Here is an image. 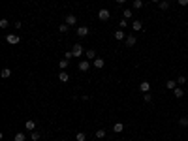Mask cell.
<instances>
[{
  "mask_svg": "<svg viewBox=\"0 0 188 141\" xmlns=\"http://www.w3.org/2000/svg\"><path fill=\"white\" fill-rule=\"evenodd\" d=\"M98 19H100V21H109V19H111V12L105 9V8H102L98 12Z\"/></svg>",
  "mask_w": 188,
  "mask_h": 141,
  "instance_id": "obj_1",
  "label": "cell"
},
{
  "mask_svg": "<svg viewBox=\"0 0 188 141\" xmlns=\"http://www.w3.org/2000/svg\"><path fill=\"white\" fill-rule=\"evenodd\" d=\"M72 55H73V57H81V55H85L83 45H81V43H73V47H72Z\"/></svg>",
  "mask_w": 188,
  "mask_h": 141,
  "instance_id": "obj_2",
  "label": "cell"
},
{
  "mask_svg": "<svg viewBox=\"0 0 188 141\" xmlns=\"http://www.w3.org/2000/svg\"><path fill=\"white\" fill-rule=\"evenodd\" d=\"M6 42H8L9 45H17L19 42H21V38H19L17 34H8V36H6Z\"/></svg>",
  "mask_w": 188,
  "mask_h": 141,
  "instance_id": "obj_3",
  "label": "cell"
},
{
  "mask_svg": "<svg viewBox=\"0 0 188 141\" xmlns=\"http://www.w3.org/2000/svg\"><path fill=\"white\" fill-rule=\"evenodd\" d=\"M89 32H90V28H89V27H77V36H79V38L89 36Z\"/></svg>",
  "mask_w": 188,
  "mask_h": 141,
  "instance_id": "obj_4",
  "label": "cell"
},
{
  "mask_svg": "<svg viewBox=\"0 0 188 141\" xmlns=\"http://www.w3.org/2000/svg\"><path fill=\"white\" fill-rule=\"evenodd\" d=\"M139 90H141L143 94H145V92H151V83H149V81H141V83H139Z\"/></svg>",
  "mask_w": 188,
  "mask_h": 141,
  "instance_id": "obj_5",
  "label": "cell"
},
{
  "mask_svg": "<svg viewBox=\"0 0 188 141\" xmlns=\"http://www.w3.org/2000/svg\"><path fill=\"white\" fill-rule=\"evenodd\" d=\"M79 70H81V72H89V70H90V62H89V60H79Z\"/></svg>",
  "mask_w": 188,
  "mask_h": 141,
  "instance_id": "obj_6",
  "label": "cell"
},
{
  "mask_svg": "<svg viewBox=\"0 0 188 141\" xmlns=\"http://www.w3.org/2000/svg\"><path fill=\"white\" fill-rule=\"evenodd\" d=\"M126 47H134V45L135 43H138V40H135V36H132V34H130V36H126Z\"/></svg>",
  "mask_w": 188,
  "mask_h": 141,
  "instance_id": "obj_7",
  "label": "cell"
},
{
  "mask_svg": "<svg viewBox=\"0 0 188 141\" xmlns=\"http://www.w3.org/2000/svg\"><path fill=\"white\" fill-rule=\"evenodd\" d=\"M77 23V17H75L73 13H70V15H66V24H70V27H73V24Z\"/></svg>",
  "mask_w": 188,
  "mask_h": 141,
  "instance_id": "obj_8",
  "label": "cell"
},
{
  "mask_svg": "<svg viewBox=\"0 0 188 141\" xmlns=\"http://www.w3.org/2000/svg\"><path fill=\"white\" fill-rule=\"evenodd\" d=\"M24 128L28 130V132H34V128H36V120H32V119H28L27 122H24Z\"/></svg>",
  "mask_w": 188,
  "mask_h": 141,
  "instance_id": "obj_9",
  "label": "cell"
},
{
  "mask_svg": "<svg viewBox=\"0 0 188 141\" xmlns=\"http://www.w3.org/2000/svg\"><path fill=\"white\" fill-rule=\"evenodd\" d=\"M132 30H135V32L143 30V23H141V21H138V19H135V21H132Z\"/></svg>",
  "mask_w": 188,
  "mask_h": 141,
  "instance_id": "obj_10",
  "label": "cell"
},
{
  "mask_svg": "<svg viewBox=\"0 0 188 141\" xmlns=\"http://www.w3.org/2000/svg\"><path fill=\"white\" fill-rule=\"evenodd\" d=\"M113 36H115V40H119V42H120V40H126V34H124V30H122V28L115 30V34H113Z\"/></svg>",
  "mask_w": 188,
  "mask_h": 141,
  "instance_id": "obj_11",
  "label": "cell"
},
{
  "mask_svg": "<svg viewBox=\"0 0 188 141\" xmlns=\"http://www.w3.org/2000/svg\"><path fill=\"white\" fill-rule=\"evenodd\" d=\"M104 66H105V60L102 58V57H96V58H94V68L100 70V68H104Z\"/></svg>",
  "mask_w": 188,
  "mask_h": 141,
  "instance_id": "obj_12",
  "label": "cell"
},
{
  "mask_svg": "<svg viewBox=\"0 0 188 141\" xmlns=\"http://www.w3.org/2000/svg\"><path fill=\"white\" fill-rule=\"evenodd\" d=\"M113 132H115V134L124 132V124H122V122H115V124H113Z\"/></svg>",
  "mask_w": 188,
  "mask_h": 141,
  "instance_id": "obj_13",
  "label": "cell"
},
{
  "mask_svg": "<svg viewBox=\"0 0 188 141\" xmlns=\"http://www.w3.org/2000/svg\"><path fill=\"white\" fill-rule=\"evenodd\" d=\"M166 88L173 92V90L177 88V81H173V79H169V81H166Z\"/></svg>",
  "mask_w": 188,
  "mask_h": 141,
  "instance_id": "obj_14",
  "label": "cell"
},
{
  "mask_svg": "<svg viewBox=\"0 0 188 141\" xmlns=\"http://www.w3.org/2000/svg\"><path fill=\"white\" fill-rule=\"evenodd\" d=\"M58 79H60L62 83H68V81H70V73H68V72H60V73H58Z\"/></svg>",
  "mask_w": 188,
  "mask_h": 141,
  "instance_id": "obj_15",
  "label": "cell"
},
{
  "mask_svg": "<svg viewBox=\"0 0 188 141\" xmlns=\"http://www.w3.org/2000/svg\"><path fill=\"white\" fill-rule=\"evenodd\" d=\"M85 57H87V60H94L96 58V51H94V49H87Z\"/></svg>",
  "mask_w": 188,
  "mask_h": 141,
  "instance_id": "obj_16",
  "label": "cell"
},
{
  "mask_svg": "<svg viewBox=\"0 0 188 141\" xmlns=\"http://www.w3.org/2000/svg\"><path fill=\"white\" fill-rule=\"evenodd\" d=\"M173 96H175V98H182V96H184V90H182V87H177V88L173 90Z\"/></svg>",
  "mask_w": 188,
  "mask_h": 141,
  "instance_id": "obj_17",
  "label": "cell"
},
{
  "mask_svg": "<svg viewBox=\"0 0 188 141\" xmlns=\"http://www.w3.org/2000/svg\"><path fill=\"white\" fill-rule=\"evenodd\" d=\"M158 8L162 9V12H167V9H169V2H167V0H162V2L158 4Z\"/></svg>",
  "mask_w": 188,
  "mask_h": 141,
  "instance_id": "obj_18",
  "label": "cell"
},
{
  "mask_svg": "<svg viewBox=\"0 0 188 141\" xmlns=\"http://www.w3.org/2000/svg\"><path fill=\"white\" fill-rule=\"evenodd\" d=\"M75 141H87V134H85V132H77V134H75Z\"/></svg>",
  "mask_w": 188,
  "mask_h": 141,
  "instance_id": "obj_19",
  "label": "cell"
},
{
  "mask_svg": "<svg viewBox=\"0 0 188 141\" xmlns=\"http://www.w3.org/2000/svg\"><path fill=\"white\" fill-rule=\"evenodd\" d=\"M105 134H107V132H105L104 128H100V130H96V134H94V135H96L98 139H104V137H105Z\"/></svg>",
  "mask_w": 188,
  "mask_h": 141,
  "instance_id": "obj_20",
  "label": "cell"
},
{
  "mask_svg": "<svg viewBox=\"0 0 188 141\" xmlns=\"http://www.w3.org/2000/svg\"><path fill=\"white\" fill-rule=\"evenodd\" d=\"M132 8H134V9H141V8H143V0H134Z\"/></svg>",
  "mask_w": 188,
  "mask_h": 141,
  "instance_id": "obj_21",
  "label": "cell"
},
{
  "mask_svg": "<svg viewBox=\"0 0 188 141\" xmlns=\"http://www.w3.org/2000/svg\"><path fill=\"white\" fill-rule=\"evenodd\" d=\"M68 62H70L68 58H62V60L58 62V68H60V70H66V68H68Z\"/></svg>",
  "mask_w": 188,
  "mask_h": 141,
  "instance_id": "obj_22",
  "label": "cell"
},
{
  "mask_svg": "<svg viewBox=\"0 0 188 141\" xmlns=\"http://www.w3.org/2000/svg\"><path fill=\"white\" fill-rule=\"evenodd\" d=\"M0 75H2V77H4V79H8V77H9V75H12V70H9V68H4V70H2V72H0Z\"/></svg>",
  "mask_w": 188,
  "mask_h": 141,
  "instance_id": "obj_23",
  "label": "cell"
},
{
  "mask_svg": "<svg viewBox=\"0 0 188 141\" xmlns=\"http://www.w3.org/2000/svg\"><path fill=\"white\" fill-rule=\"evenodd\" d=\"M15 141H27V135H24L23 132H17L15 134Z\"/></svg>",
  "mask_w": 188,
  "mask_h": 141,
  "instance_id": "obj_24",
  "label": "cell"
},
{
  "mask_svg": "<svg viewBox=\"0 0 188 141\" xmlns=\"http://www.w3.org/2000/svg\"><path fill=\"white\" fill-rule=\"evenodd\" d=\"M132 13H134V12H132L130 8H128V9H122V17H124V19H132Z\"/></svg>",
  "mask_w": 188,
  "mask_h": 141,
  "instance_id": "obj_25",
  "label": "cell"
},
{
  "mask_svg": "<svg viewBox=\"0 0 188 141\" xmlns=\"http://www.w3.org/2000/svg\"><path fill=\"white\" fill-rule=\"evenodd\" d=\"M143 102H145V104H151V102H152L151 92H145V94H143Z\"/></svg>",
  "mask_w": 188,
  "mask_h": 141,
  "instance_id": "obj_26",
  "label": "cell"
},
{
  "mask_svg": "<svg viewBox=\"0 0 188 141\" xmlns=\"http://www.w3.org/2000/svg\"><path fill=\"white\" fill-rule=\"evenodd\" d=\"M58 30H60V32H68V30H70V24H66V23H62V24H60V27H58Z\"/></svg>",
  "mask_w": 188,
  "mask_h": 141,
  "instance_id": "obj_27",
  "label": "cell"
},
{
  "mask_svg": "<svg viewBox=\"0 0 188 141\" xmlns=\"http://www.w3.org/2000/svg\"><path fill=\"white\" fill-rule=\"evenodd\" d=\"M8 27H9L8 19H0V28H8Z\"/></svg>",
  "mask_w": 188,
  "mask_h": 141,
  "instance_id": "obj_28",
  "label": "cell"
},
{
  "mask_svg": "<svg viewBox=\"0 0 188 141\" xmlns=\"http://www.w3.org/2000/svg\"><path fill=\"white\" fill-rule=\"evenodd\" d=\"M126 27H128V19H120V23H119V28H126Z\"/></svg>",
  "mask_w": 188,
  "mask_h": 141,
  "instance_id": "obj_29",
  "label": "cell"
},
{
  "mask_svg": "<svg viewBox=\"0 0 188 141\" xmlns=\"http://www.w3.org/2000/svg\"><path fill=\"white\" fill-rule=\"evenodd\" d=\"M179 124H181V126H188V117H181L179 119Z\"/></svg>",
  "mask_w": 188,
  "mask_h": 141,
  "instance_id": "obj_30",
  "label": "cell"
},
{
  "mask_svg": "<svg viewBox=\"0 0 188 141\" xmlns=\"http://www.w3.org/2000/svg\"><path fill=\"white\" fill-rule=\"evenodd\" d=\"M186 83V77L184 75H179V77H177V85H184Z\"/></svg>",
  "mask_w": 188,
  "mask_h": 141,
  "instance_id": "obj_31",
  "label": "cell"
},
{
  "mask_svg": "<svg viewBox=\"0 0 188 141\" xmlns=\"http://www.w3.org/2000/svg\"><path fill=\"white\" fill-rule=\"evenodd\" d=\"M30 137H32L34 141H38L40 137H42V134H40V132H32V135H30Z\"/></svg>",
  "mask_w": 188,
  "mask_h": 141,
  "instance_id": "obj_32",
  "label": "cell"
},
{
  "mask_svg": "<svg viewBox=\"0 0 188 141\" xmlns=\"http://www.w3.org/2000/svg\"><path fill=\"white\" fill-rule=\"evenodd\" d=\"M64 58H68V60H72V58H73V55H72V51H68V53H64Z\"/></svg>",
  "mask_w": 188,
  "mask_h": 141,
  "instance_id": "obj_33",
  "label": "cell"
},
{
  "mask_svg": "<svg viewBox=\"0 0 188 141\" xmlns=\"http://www.w3.org/2000/svg\"><path fill=\"white\" fill-rule=\"evenodd\" d=\"M179 2V6H188V0H177Z\"/></svg>",
  "mask_w": 188,
  "mask_h": 141,
  "instance_id": "obj_34",
  "label": "cell"
},
{
  "mask_svg": "<svg viewBox=\"0 0 188 141\" xmlns=\"http://www.w3.org/2000/svg\"><path fill=\"white\" fill-rule=\"evenodd\" d=\"M126 2V0H117V4H124Z\"/></svg>",
  "mask_w": 188,
  "mask_h": 141,
  "instance_id": "obj_35",
  "label": "cell"
},
{
  "mask_svg": "<svg viewBox=\"0 0 188 141\" xmlns=\"http://www.w3.org/2000/svg\"><path fill=\"white\" fill-rule=\"evenodd\" d=\"M151 2H156V4H160V2H162V0H151Z\"/></svg>",
  "mask_w": 188,
  "mask_h": 141,
  "instance_id": "obj_36",
  "label": "cell"
},
{
  "mask_svg": "<svg viewBox=\"0 0 188 141\" xmlns=\"http://www.w3.org/2000/svg\"><path fill=\"white\" fill-rule=\"evenodd\" d=\"M186 36H188V30H186Z\"/></svg>",
  "mask_w": 188,
  "mask_h": 141,
  "instance_id": "obj_37",
  "label": "cell"
},
{
  "mask_svg": "<svg viewBox=\"0 0 188 141\" xmlns=\"http://www.w3.org/2000/svg\"><path fill=\"white\" fill-rule=\"evenodd\" d=\"M186 27H188V21H186Z\"/></svg>",
  "mask_w": 188,
  "mask_h": 141,
  "instance_id": "obj_38",
  "label": "cell"
},
{
  "mask_svg": "<svg viewBox=\"0 0 188 141\" xmlns=\"http://www.w3.org/2000/svg\"><path fill=\"white\" fill-rule=\"evenodd\" d=\"M186 141H188V139H186Z\"/></svg>",
  "mask_w": 188,
  "mask_h": 141,
  "instance_id": "obj_39",
  "label": "cell"
}]
</instances>
